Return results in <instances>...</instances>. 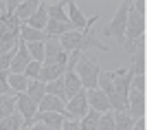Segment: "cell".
Returning a JSON list of instances; mask_svg holds the SVG:
<instances>
[{
	"mask_svg": "<svg viewBox=\"0 0 147 130\" xmlns=\"http://www.w3.org/2000/svg\"><path fill=\"white\" fill-rule=\"evenodd\" d=\"M64 121L66 119H64L61 112H37L35 117H33V124H42L49 130H59Z\"/></svg>",
	"mask_w": 147,
	"mask_h": 130,
	"instance_id": "obj_13",
	"label": "cell"
},
{
	"mask_svg": "<svg viewBox=\"0 0 147 130\" xmlns=\"http://www.w3.org/2000/svg\"><path fill=\"white\" fill-rule=\"evenodd\" d=\"M9 88H11V93H24L26 86H29V80H26L24 75H16V73H9Z\"/></svg>",
	"mask_w": 147,
	"mask_h": 130,
	"instance_id": "obj_25",
	"label": "cell"
},
{
	"mask_svg": "<svg viewBox=\"0 0 147 130\" xmlns=\"http://www.w3.org/2000/svg\"><path fill=\"white\" fill-rule=\"evenodd\" d=\"M112 115H114V130H132L134 119L127 115V110H121V112L112 110Z\"/></svg>",
	"mask_w": 147,
	"mask_h": 130,
	"instance_id": "obj_24",
	"label": "cell"
},
{
	"mask_svg": "<svg viewBox=\"0 0 147 130\" xmlns=\"http://www.w3.org/2000/svg\"><path fill=\"white\" fill-rule=\"evenodd\" d=\"M24 128V119L20 112H13L9 117L0 119V130H22Z\"/></svg>",
	"mask_w": 147,
	"mask_h": 130,
	"instance_id": "obj_22",
	"label": "cell"
},
{
	"mask_svg": "<svg viewBox=\"0 0 147 130\" xmlns=\"http://www.w3.org/2000/svg\"><path fill=\"white\" fill-rule=\"evenodd\" d=\"M40 68H42V62H35V60H31V64L24 68V73H22V75H24L29 82H31V80H37V75H40Z\"/></svg>",
	"mask_w": 147,
	"mask_h": 130,
	"instance_id": "obj_29",
	"label": "cell"
},
{
	"mask_svg": "<svg viewBox=\"0 0 147 130\" xmlns=\"http://www.w3.org/2000/svg\"><path fill=\"white\" fill-rule=\"evenodd\" d=\"M86 99H88V108L97 112H108L110 110V104H108V97L103 95L101 88H86Z\"/></svg>",
	"mask_w": 147,
	"mask_h": 130,
	"instance_id": "obj_10",
	"label": "cell"
},
{
	"mask_svg": "<svg viewBox=\"0 0 147 130\" xmlns=\"http://www.w3.org/2000/svg\"><path fill=\"white\" fill-rule=\"evenodd\" d=\"M132 130H145V119H136V124L134 126H132Z\"/></svg>",
	"mask_w": 147,
	"mask_h": 130,
	"instance_id": "obj_32",
	"label": "cell"
},
{
	"mask_svg": "<svg viewBox=\"0 0 147 130\" xmlns=\"http://www.w3.org/2000/svg\"><path fill=\"white\" fill-rule=\"evenodd\" d=\"M97 130H114V115H112L110 110L101 115V119H99V126H97Z\"/></svg>",
	"mask_w": 147,
	"mask_h": 130,
	"instance_id": "obj_28",
	"label": "cell"
},
{
	"mask_svg": "<svg viewBox=\"0 0 147 130\" xmlns=\"http://www.w3.org/2000/svg\"><path fill=\"white\" fill-rule=\"evenodd\" d=\"M129 7H132V2H129V0H123V2H121V7H119V9H117V13H114V18L110 20V25H108V27L103 29V35H110V37H114L117 42H121V44H123Z\"/></svg>",
	"mask_w": 147,
	"mask_h": 130,
	"instance_id": "obj_3",
	"label": "cell"
},
{
	"mask_svg": "<svg viewBox=\"0 0 147 130\" xmlns=\"http://www.w3.org/2000/svg\"><path fill=\"white\" fill-rule=\"evenodd\" d=\"M7 80H9V71H0V95H13Z\"/></svg>",
	"mask_w": 147,
	"mask_h": 130,
	"instance_id": "obj_30",
	"label": "cell"
},
{
	"mask_svg": "<svg viewBox=\"0 0 147 130\" xmlns=\"http://www.w3.org/2000/svg\"><path fill=\"white\" fill-rule=\"evenodd\" d=\"M145 2H132L127 13V25H125V37H123V49L129 53H136L138 44L145 33V13H143Z\"/></svg>",
	"mask_w": 147,
	"mask_h": 130,
	"instance_id": "obj_1",
	"label": "cell"
},
{
	"mask_svg": "<svg viewBox=\"0 0 147 130\" xmlns=\"http://www.w3.org/2000/svg\"><path fill=\"white\" fill-rule=\"evenodd\" d=\"M64 101L57 97H53V95H44L42 101L37 104V112H64Z\"/></svg>",
	"mask_w": 147,
	"mask_h": 130,
	"instance_id": "obj_17",
	"label": "cell"
},
{
	"mask_svg": "<svg viewBox=\"0 0 147 130\" xmlns=\"http://www.w3.org/2000/svg\"><path fill=\"white\" fill-rule=\"evenodd\" d=\"M64 7H66V2H53V5L46 2V16H49V20L68 22V16H66V11H64Z\"/></svg>",
	"mask_w": 147,
	"mask_h": 130,
	"instance_id": "obj_19",
	"label": "cell"
},
{
	"mask_svg": "<svg viewBox=\"0 0 147 130\" xmlns=\"http://www.w3.org/2000/svg\"><path fill=\"white\" fill-rule=\"evenodd\" d=\"M16 108L24 119V128L33 124V117L37 115V104L26 93H16Z\"/></svg>",
	"mask_w": 147,
	"mask_h": 130,
	"instance_id": "obj_6",
	"label": "cell"
},
{
	"mask_svg": "<svg viewBox=\"0 0 147 130\" xmlns=\"http://www.w3.org/2000/svg\"><path fill=\"white\" fill-rule=\"evenodd\" d=\"M24 93L29 95L35 104H40V101H42V97L46 95V84H42V82H37V80H31Z\"/></svg>",
	"mask_w": 147,
	"mask_h": 130,
	"instance_id": "obj_20",
	"label": "cell"
},
{
	"mask_svg": "<svg viewBox=\"0 0 147 130\" xmlns=\"http://www.w3.org/2000/svg\"><path fill=\"white\" fill-rule=\"evenodd\" d=\"M31 64V55L26 51V44L22 40H18V46H16V55L11 60V66H9V73H16V75H22L24 68Z\"/></svg>",
	"mask_w": 147,
	"mask_h": 130,
	"instance_id": "obj_9",
	"label": "cell"
},
{
	"mask_svg": "<svg viewBox=\"0 0 147 130\" xmlns=\"http://www.w3.org/2000/svg\"><path fill=\"white\" fill-rule=\"evenodd\" d=\"M57 40H59L61 51H66V53H73V51H79L81 33H79V31H68V33H64V35H59Z\"/></svg>",
	"mask_w": 147,
	"mask_h": 130,
	"instance_id": "obj_16",
	"label": "cell"
},
{
	"mask_svg": "<svg viewBox=\"0 0 147 130\" xmlns=\"http://www.w3.org/2000/svg\"><path fill=\"white\" fill-rule=\"evenodd\" d=\"M16 112V95H0V119Z\"/></svg>",
	"mask_w": 147,
	"mask_h": 130,
	"instance_id": "obj_23",
	"label": "cell"
},
{
	"mask_svg": "<svg viewBox=\"0 0 147 130\" xmlns=\"http://www.w3.org/2000/svg\"><path fill=\"white\" fill-rule=\"evenodd\" d=\"M99 119H101V112H97V110H88L86 115L81 117L79 128H81V130H97Z\"/></svg>",
	"mask_w": 147,
	"mask_h": 130,
	"instance_id": "obj_26",
	"label": "cell"
},
{
	"mask_svg": "<svg viewBox=\"0 0 147 130\" xmlns=\"http://www.w3.org/2000/svg\"><path fill=\"white\" fill-rule=\"evenodd\" d=\"M37 7H40V0H24V2H18V7H16V18L24 25L26 20L37 11Z\"/></svg>",
	"mask_w": 147,
	"mask_h": 130,
	"instance_id": "obj_15",
	"label": "cell"
},
{
	"mask_svg": "<svg viewBox=\"0 0 147 130\" xmlns=\"http://www.w3.org/2000/svg\"><path fill=\"white\" fill-rule=\"evenodd\" d=\"M66 7H68V22L79 31V29H86V27H92V25H97L99 22V16H92V18H84V13L79 11V7H77V2L75 0H70V2H66Z\"/></svg>",
	"mask_w": 147,
	"mask_h": 130,
	"instance_id": "obj_7",
	"label": "cell"
},
{
	"mask_svg": "<svg viewBox=\"0 0 147 130\" xmlns=\"http://www.w3.org/2000/svg\"><path fill=\"white\" fill-rule=\"evenodd\" d=\"M73 71L81 80V86H84V88H97V80H99V73H101L99 62H94V60L88 57L86 53H79L77 60H75Z\"/></svg>",
	"mask_w": 147,
	"mask_h": 130,
	"instance_id": "obj_2",
	"label": "cell"
},
{
	"mask_svg": "<svg viewBox=\"0 0 147 130\" xmlns=\"http://www.w3.org/2000/svg\"><path fill=\"white\" fill-rule=\"evenodd\" d=\"M90 110L88 108V99H86V88H81L79 93L75 95V97H70L66 101V106H64V119L66 121H79L86 112Z\"/></svg>",
	"mask_w": 147,
	"mask_h": 130,
	"instance_id": "obj_4",
	"label": "cell"
},
{
	"mask_svg": "<svg viewBox=\"0 0 147 130\" xmlns=\"http://www.w3.org/2000/svg\"><path fill=\"white\" fill-rule=\"evenodd\" d=\"M59 130H81V128H79V121H64Z\"/></svg>",
	"mask_w": 147,
	"mask_h": 130,
	"instance_id": "obj_31",
	"label": "cell"
},
{
	"mask_svg": "<svg viewBox=\"0 0 147 130\" xmlns=\"http://www.w3.org/2000/svg\"><path fill=\"white\" fill-rule=\"evenodd\" d=\"M46 22H49V16H46V2H40L37 11L33 13L29 20H26L24 25H26V27H31V29H35V31H44Z\"/></svg>",
	"mask_w": 147,
	"mask_h": 130,
	"instance_id": "obj_14",
	"label": "cell"
},
{
	"mask_svg": "<svg viewBox=\"0 0 147 130\" xmlns=\"http://www.w3.org/2000/svg\"><path fill=\"white\" fill-rule=\"evenodd\" d=\"M86 49H99V51H108V46H105L101 40H99L97 35H94V31H92V27H86L84 31H81V40H79V53H84Z\"/></svg>",
	"mask_w": 147,
	"mask_h": 130,
	"instance_id": "obj_11",
	"label": "cell"
},
{
	"mask_svg": "<svg viewBox=\"0 0 147 130\" xmlns=\"http://www.w3.org/2000/svg\"><path fill=\"white\" fill-rule=\"evenodd\" d=\"M42 64H68V53L61 51L57 37L46 35V40H44V62Z\"/></svg>",
	"mask_w": 147,
	"mask_h": 130,
	"instance_id": "obj_5",
	"label": "cell"
},
{
	"mask_svg": "<svg viewBox=\"0 0 147 130\" xmlns=\"http://www.w3.org/2000/svg\"><path fill=\"white\" fill-rule=\"evenodd\" d=\"M64 73H66V64H42L40 75H37V82L49 84V82L57 80V77H64Z\"/></svg>",
	"mask_w": 147,
	"mask_h": 130,
	"instance_id": "obj_12",
	"label": "cell"
},
{
	"mask_svg": "<svg viewBox=\"0 0 147 130\" xmlns=\"http://www.w3.org/2000/svg\"><path fill=\"white\" fill-rule=\"evenodd\" d=\"M127 115L134 121L145 117V93L129 88V93H127Z\"/></svg>",
	"mask_w": 147,
	"mask_h": 130,
	"instance_id": "obj_8",
	"label": "cell"
},
{
	"mask_svg": "<svg viewBox=\"0 0 147 130\" xmlns=\"http://www.w3.org/2000/svg\"><path fill=\"white\" fill-rule=\"evenodd\" d=\"M22 130H49V128L42 126V124H31V126H26V128H22Z\"/></svg>",
	"mask_w": 147,
	"mask_h": 130,
	"instance_id": "obj_33",
	"label": "cell"
},
{
	"mask_svg": "<svg viewBox=\"0 0 147 130\" xmlns=\"http://www.w3.org/2000/svg\"><path fill=\"white\" fill-rule=\"evenodd\" d=\"M20 40L26 42V44H31V42H44L46 35H44V31H35V29L22 25V27H20Z\"/></svg>",
	"mask_w": 147,
	"mask_h": 130,
	"instance_id": "obj_21",
	"label": "cell"
},
{
	"mask_svg": "<svg viewBox=\"0 0 147 130\" xmlns=\"http://www.w3.org/2000/svg\"><path fill=\"white\" fill-rule=\"evenodd\" d=\"M26 51H29L31 60H35V62H44V42H31V44H26Z\"/></svg>",
	"mask_w": 147,
	"mask_h": 130,
	"instance_id": "obj_27",
	"label": "cell"
},
{
	"mask_svg": "<svg viewBox=\"0 0 147 130\" xmlns=\"http://www.w3.org/2000/svg\"><path fill=\"white\" fill-rule=\"evenodd\" d=\"M46 95H53V97L61 99V101L66 104L68 97H66V86H64V77H57V80L49 82V84H46Z\"/></svg>",
	"mask_w": 147,
	"mask_h": 130,
	"instance_id": "obj_18",
	"label": "cell"
}]
</instances>
